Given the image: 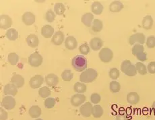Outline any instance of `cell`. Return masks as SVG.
<instances>
[{"mask_svg": "<svg viewBox=\"0 0 155 120\" xmlns=\"http://www.w3.org/2000/svg\"><path fill=\"white\" fill-rule=\"evenodd\" d=\"M71 65L76 71L84 72L87 68L88 62L83 55H77L71 60Z\"/></svg>", "mask_w": 155, "mask_h": 120, "instance_id": "obj_1", "label": "cell"}, {"mask_svg": "<svg viewBox=\"0 0 155 120\" xmlns=\"http://www.w3.org/2000/svg\"><path fill=\"white\" fill-rule=\"evenodd\" d=\"M98 72L94 69H86L80 76V82L83 83H91L97 79Z\"/></svg>", "mask_w": 155, "mask_h": 120, "instance_id": "obj_2", "label": "cell"}, {"mask_svg": "<svg viewBox=\"0 0 155 120\" xmlns=\"http://www.w3.org/2000/svg\"><path fill=\"white\" fill-rule=\"evenodd\" d=\"M121 70L122 71V72H124L127 76L130 77L136 76V74L138 73L135 65H134L130 60H124L121 63Z\"/></svg>", "mask_w": 155, "mask_h": 120, "instance_id": "obj_3", "label": "cell"}, {"mask_svg": "<svg viewBox=\"0 0 155 120\" xmlns=\"http://www.w3.org/2000/svg\"><path fill=\"white\" fill-rule=\"evenodd\" d=\"M99 59L103 63H109L113 58V51L107 47H104L101 49L99 53Z\"/></svg>", "mask_w": 155, "mask_h": 120, "instance_id": "obj_4", "label": "cell"}, {"mask_svg": "<svg viewBox=\"0 0 155 120\" xmlns=\"http://www.w3.org/2000/svg\"><path fill=\"white\" fill-rule=\"evenodd\" d=\"M43 57L39 53H34L28 57V64L32 67L37 68L43 64Z\"/></svg>", "mask_w": 155, "mask_h": 120, "instance_id": "obj_5", "label": "cell"}, {"mask_svg": "<svg viewBox=\"0 0 155 120\" xmlns=\"http://www.w3.org/2000/svg\"><path fill=\"white\" fill-rule=\"evenodd\" d=\"M146 42L145 35L142 32H137V33L131 35L129 38V43L131 45H134L135 44H144Z\"/></svg>", "mask_w": 155, "mask_h": 120, "instance_id": "obj_6", "label": "cell"}, {"mask_svg": "<svg viewBox=\"0 0 155 120\" xmlns=\"http://www.w3.org/2000/svg\"><path fill=\"white\" fill-rule=\"evenodd\" d=\"M16 102L12 96H5L3 98L1 105L7 110H12L16 106Z\"/></svg>", "mask_w": 155, "mask_h": 120, "instance_id": "obj_7", "label": "cell"}, {"mask_svg": "<svg viewBox=\"0 0 155 120\" xmlns=\"http://www.w3.org/2000/svg\"><path fill=\"white\" fill-rule=\"evenodd\" d=\"M44 82V78L41 75H35L32 78H31L29 81V85L31 87V88L36 89L42 86Z\"/></svg>", "mask_w": 155, "mask_h": 120, "instance_id": "obj_8", "label": "cell"}, {"mask_svg": "<svg viewBox=\"0 0 155 120\" xmlns=\"http://www.w3.org/2000/svg\"><path fill=\"white\" fill-rule=\"evenodd\" d=\"M92 105L90 102H86V103L82 105L81 107H80V113L81 115L85 118H88L92 115Z\"/></svg>", "mask_w": 155, "mask_h": 120, "instance_id": "obj_9", "label": "cell"}, {"mask_svg": "<svg viewBox=\"0 0 155 120\" xmlns=\"http://www.w3.org/2000/svg\"><path fill=\"white\" fill-rule=\"evenodd\" d=\"M86 101V97L83 94H75L71 97V104L74 107H79L84 104Z\"/></svg>", "mask_w": 155, "mask_h": 120, "instance_id": "obj_10", "label": "cell"}, {"mask_svg": "<svg viewBox=\"0 0 155 120\" xmlns=\"http://www.w3.org/2000/svg\"><path fill=\"white\" fill-rule=\"evenodd\" d=\"M12 25V20L8 15H2L0 16V27L3 30L10 28Z\"/></svg>", "mask_w": 155, "mask_h": 120, "instance_id": "obj_11", "label": "cell"}, {"mask_svg": "<svg viewBox=\"0 0 155 120\" xmlns=\"http://www.w3.org/2000/svg\"><path fill=\"white\" fill-rule=\"evenodd\" d=\"M22 22L25 25L31 26L35 23L36 17L33 13L31 12H26L22 15Z\"/></svg>", "mask_w": 155, "mask_h": 120, "instance_id": "obj_12", "label": "cell"}, {"mask_svg": "<svg viewBox=\"0 0 155 120\" xmlns=\"http://www.w3.org/2000/svg\"><path fill=\"white\" fill-rule=\"evenodd\" d=\"M103 45V42L99 37H94L92 38L90 42H89V46H90L91 49L94 51V52L101 49Z\"/></svg>", "mask_w": 155, "mask_h": 120, "instance_id": "obj_13", "label": "cell"}, {"mask_svg": "<svg viewBox=\"0 0 155 120\" xmlns=\"http://www.w3.org/2000/svg\"><path fill=\"white\" fill-rule=\"evenodd\" d=\"M65 39V35L61 31H57L52 37V43L55 45L59 46L63 43Z\"/></svg>", "mask_w": 155, "mask_h": 120, "instance_id": "obj_14", "label": "cell"}, {"mask_svg": "<svg viewBox=\"0 0 155 120\" xmlns=\"http://www.w3.org/2000/svg\"><path fill=\"white\" fill-rule=\"evenodd\" d=\"M65 46L68 50L75 49L78 46V42L75 37L69 36L65 40Z\"/></svg>", "mask_w": 155, "mask_h": 120, "instance_id": "obj_15", "label": "cell"}, {"mask_svg": "<svg viewBox=\"0 0 155 120\" xmlns=\"http://www.w3.org/2000/svg\"><path fill=\"white\" fill-rule=\"evenodd\" d=\"M18 92V88L12 83L7 84L4 88V93L7 96H16Z\"/></svg>", "mask_w": 155, "mask_h": 120, "instance_id": "obj_16", "label": "cell"}, {"mask_svg": "<svg viewBox=\"0 0 155 120\" xmlns=\"http://www.w3.org/2000/svg\"><path fill=\"white\" fill-rule=\"evenodd\" d=\"M45 82L49 86L55 87L59 82V78L54 74H49L45 77Z\"/></svg>", "mask_w": 155, "mask_h": 120, "instance_id": "obj_17", "label": "cell"}, {"mask_svg": "<svg viewBox=\"0 0 155 120\" xmlns=\"http://www.w3.org/2000/svg\"><path fill=\"white\" fill-rule=\"evenodd\" d=\"M11 83L16 86L17 88H21L25 84V79L20 74H14V76L11 78L10 80Z\"/></svg>", "mask_w": 155, "mask_h": 120, "instance_id": "obj_18", "label": "cell"}, {"mask_svg": "<svg viewBox=\"0 0 155 120\" xmlns=\"http://www.w3.org/2000/svg\"><path fill=\"white\" fill-rule=\"evenodd\" d=\"M26 43L28 45L32 48H35L38 45L39 43V40H38V37L35 34L29 35L26 38Z\"/></svg>", "mask_w": 155, "mask_h": 120, "instance_id": "obj_19", "label": "cell"}, {"mask_svg": "<svg viewBox=\"0 0 155 120\" xmlns=\"http://www.w3.org/2000/svg\"><path fill=\"white\" fill-rule=\"evenodd\" d=\"M54 28L51 25H45L41 28V35L45 38H51L53 36Z\"/></svg>", "mask_w": 155, "mask_h": 120, "instance_id": "obj_20", "label": "cell"}, {"mask_svg": "<svg viewBox=\"0 0 155 120\" xmlns=\"http://www.w3.org/2000/svg\"><path fill=\"white\" fill-rule=\"evenodd\" d=\"M124 8V5L120 1H113L109 5V10L113 13H117Z\"/></svg>", "mask_w": 155, "mask_h": 120, "instance_id": "obj_21", "label": "cell"}, {"mask_svg": "<svg viewBox=\"0 0 155 120\" xmlns=\"http://www.w3.org/2000/svg\"><path fill=\"white\" fill-rule=\"evenodd\" d=\"M127 101L131 105H136L140 101V96L136 92H131L127 95Z\"/></svg>", "mask_w": 155, "mask_h": 120, "instance_id": "obj_22", "label": "cell"}, {"mask_svg": "<svg viewBox=\"0 0 155 120\" xmlns=\"http://www.w3.org/2000/svg\"><path fill=\"white\" fill-rule=\"evenodd\" d=\"M94 20V16L92 13H86L81 18V21L84 25L87 27H91Z\"/></svg>", "mask_w": 155, "mask_h": 120, "instance_id": "obj_23", "label": "cell"}, {"mask_svg": "<svg viewBox=\"0 0 155 120\" xmlns=\"http://www.w3.org/2000/svg\"><path fill=\"white\" fill-rule=\"evenodd\" d=\"M153 22L154 21L152 16H149V15H147V16H146L142 20V25L143 28H144L145 30L151 29L153 25Z\"/></svg>", "mask_w": 155, "mask_h": 120, "instance_id": "obj_24", "label": "cell"}, {"mask_svg": "<svg viewBox=\"0 0 155 120\" xmlns=\"http://www.w3.org/2000/svg\"><path fill=\"white\" fill-rule=\"evenodd\" d=\"M92 13L96 15L102 14L103 10V5L99 2H94L91 5Z\"/></svg>", "mask_w": 155, "mask_h": 120, "instance_id": "obj_25", "label": "cell"}, {"mask_svg": "<svg viewBox=\"0 0 155 120\" xmlns=\"http://www.w3.org/2000/svg\"><path fill=\"white\" fill-rule=\"evenodd\" d=\"M41 109L37 105L32 106L29 109V115L32 118H38L41 115Z\"/></svg>", "mask_w": 155, "mask_h": 120, "instance_id": "obj_26", "label": "cell"}, {"mask_svg": "<svg viewBox=\"0 0 155 120\" xmlns=\"http://www.w3.org/2000/svg\"><path fill=\"white\" fill-rule=\"evenodd\" d=\"M103 24L102 21L99 19H94L91 26V28L92 31L95 32H100L103 30Z\"/></svg>", "mask_w": 155, "mask_h": 120, "instance_id": "obj_27", "label": "cell"}, {"mask_svg": "<svg viewBox=\"0 0 155 120\" xmlns=\"http://www.w3.org/2000/svg\"><path fill=\"white\" fill-rule=\"evenodd\" d=\"M103 115V107L99 105H94L92 107V115L95 118H99Z\"/></svg>", "mask_w": 155, "mask_h": 120, "instance_id": "obj_28", "label": "cell"}, {"mask_svg": "<svg viewBox=\"0 0 155 120\" xmlns=\"http://www.w3.org/2000/svg\"><path fill=\"white\" fill-rule=\"evenodd\" d=\"M5 37L10 41H15L16 40L18 37V32L14 28L8 29L6 33H5Z\"/></svg>", "mask_w": 155, "mask_h": 120, "instance_id": "obj_29", "label": "cell"}, {"mask_svg": "<svg viewBox=\"0 0 155 120\" xmlns=\"http://www.w3.org/2000/svg\"><path fill=\"white\" fill-rule=\"evenodd\" d=\"M86 87L84 83H80L78 82L75 83V85L74 86V90L76 93L78 94H83L86 91Z\"/></svg>", "mask_w": 155, "mask_h": 120, "instance_id": "obj_30", "label": "cell"}, {"mask_svg": "<svg viewBox=\"0 0 155 120\" xmlns=\"http://www.w3.org/2000/svg\"><path fill=\"white\" fill-rule=\"evenodd\" d=\"M65 11V5L62 4V3L58 2L56 3L54 5V12L57 15L59 16H61L63 15Z\"/></svg>", "mask_w": 155, "mask_h": 120, "instance_id": "obj_31", "label": "cell"}, {"mask_svg": "<svg viewBox=\"0 0 155 120\" xmlns=\"http://www.w3.org/2000/svg\"><path fill=\"white\" fill-rule=\"evenodd\" d=\"M137 72H138L141 75H146L147 74V68L146 65L142 62H137L135 65Z\"/></svg>", "mask_w": 155, "mask_h": 120, "instance_id": "obj_32", "label": "cell"}, {"mask_svg": "<svg viewBox=\"0 0 155 120\" xmlns=\"http://www.w3.org/2000/svg\"><path fill=\"white\" fill-rule=\"evenodd\" d=\"M132 54L134 56H137L139 54L144 53V47L142 45L135 44L132 47Z\"/></svg>", "mask_w": 155, "mask_h": 120, "instance_id": "obj_33", "label": "cell"}, {"mask_svg": "<svg viewBox=\"0 0 155 120\" xmlns=\"http://www.w3.org/2000/svg\"><path fill=\"white\" fill-rule=\"evenodd\" d=\"M109 89L111 92L113 93H116L120 91L121 89V85L120 84L115 80H113L112 82H110L109 85Z\"/></svg>", "mask_w": 155, "mask_h": 120, "instance_id": "obj_34", "label": "cell"}, {"mask_svg": "<svg viewBox=\"0 0 155 120\" xmlns=\"http://www.w3.org/2000/svg\"><path fill=\"white\" fill-rule=\"evenodd\" d=\"M8 61L11 65H15L17 64V63L19 61V56L15 53H11L8 55Z\"/></svg>", "mask_w": 155, "mask_h": 120, "instance_id": "obj_35", "label": "cell"}, {"mask_svg": "<svg viewBox=\"0 0 155 120\" xmlns=\"http://www.w3.org/2000/svg\"><path fill=\"white\" fill-rule=\"evenodd\" d=\"M38 94L41 97L43 98H48L51 95V91L47 86H43L38 90Z\"/></svg>", "mask_w": 155, "mask_h": 120, "instance_id": "obj_36", "label": "cell"}, {"mask_svg": "<svg viewBox=\"0 0 155 120\" xmlns=\"http://www.w3.org/2000/svg\"><path fill=\"white\" fill-rule=\"evenodd\" d=\"M61 78H62V79H63V80L66 81V82H68V81H70V80H72V78H73V73L71 72V70H65L63 72H62Z\"/></svg>", "mask_w": 155, "mask_h": 120, "instance_id": "obj_37", "label": "cell"}, {"mask_svg": "<svg viewBox=\"0 0 155 120\" xmlns=\"http://www.w3.org/2000/svg\"><path fill=\"white\" fill-rule=\"evenodd\" d=\"M55 98H51V97H49V98H47V99L45 100L44 101V105L47 109H52L55 107Z\"/></svg>", "mask_w": 155, "mask_h": 120, "instance_id": "obj_38", "label": "cell"}, {"mask_svg": "<svg viewBox=\"0 0 155 120\" xmlns=\"http://www.w3.org/2000/svg\"><path fill=\"white\" fill-rule=\"evenodd\" d=\"M120 71L117 68H113L111 70H109V76L110 78H111L112 80H117L119 77H120Z\"/></svg>", "mask_w": 155, "mask_h": 120, "instance_id": "obj_39", "label": "cell"}, {"mask_svg": "<svg viewBox=\"0 0 155 120\" xmlns=\"http://www.w3.org/2000/svg\"><path fill=\"white\" fill-rule=\"evenodd\" d=\"M56 15L54 12H53L52 10H47L45 14V19L49 22H53L55 20Z\"/></svg>", "mask_w": 155, "mask_h": 120, "instance_id": "obj_40", "label": "cell"}, {"mask_svg": "<svg viewBox=\"0 0 155 120\" xmlns=\"http://www.w3.org/2000/svg\"><path fill=\"white\" fill-rule=\"evenodd\" d=\"M79 51L80 52L82 53V55H88L90 52L91 49H90V46L88 45L87 43H83L82 45L80 46L79 47Z\"/></svg>", "mask_w": 155, "mask_h": 120, "instance_id": "obj_41", "label": "cell"}, {"mask_svg": "<svg viewBox=\"0 0 155 120\" xmlns=\"http://www.w3.org/2000/svg\"><path fill=\"white\" fill-rule=\"evenodd\" d=\"M146 45L149 49H153L155 47V37L154 36H150L147 38L146 41Z\"/></svg>", "mask_w": 155, "mask_h": 120, "instance_id": "obj_42", "label": "cell"}, {"mask_svg": "<svg viewBox=\"0 0 155 120\" xmlns=\"http://www.w3.org/2000/svg\"><path fill=\"white\" fill-rule=\"evenodd\" d=\"M101 99V97L99 94L98 93H92L91 96V101L92 102V103L97 105L98 103H100Z\"/></svg>", "mask_w": 155, "mask_h": 120, "instance_id": "obj_43", "label": "cell"}, {"mask_svg": "<svg viewBox=\"0 0 155 120\" xmlns=\"http://www.w3.org/2000/svg\"><path fill=\"white\" fill-rule=\"evenodd\" d=\"M147 70L150 74H155V62H151L148 64Z\"/></svg>", "mask_w": 155, "mask_h": 120, "instance_id": "obj_44", "label": "cell"}, {"mask_svg": "<svg viewBox=\"0 0 155 120\" xmlns=\"http://www.w3.org/2000/svg\"><path fill=\"white\" fill-rule=\"evenodd\" d=\"M0 119L1 120H6L8 119V113L2 107L0 109Z\"/></svg>", "mask_w": 155, "mask_h": 120, "instance_id": "obj_45", "label": "cell"}, {"mask_svg": "<svg viewBox=\"0 0 155 120\" xmlns=\"http://www.w3.org/2000/svg\"><path fill=\"white\" fill-rule=\"evenodd\" d=\"M136 57V58L140 62H144L147 59V54L146 52L142 53L141 54H139V55H138Z\"/></svg>", "mask_w": 155, "mask_h": 120, "instance_id": "obj_46", "label": "cell"}, {"mask_svg": "<svg viewBox=\"0 0 155 120\" xmlns=\"http://www.w3.org/2000/svg\"><path fill=\"white\" fill-rule=\"evenodd\" d=\"M116 120H127V117L124 114H119L116 116Z\"/></svg>", "mask_w": 155, "mask_h": 120, "instance_id": "obj_47", "label": "cell"}, {"mask_svg": "<svg viewBox=\"0 0 155 120\" xmlns=\"http://www.w3.org/2000/svg\"><path fill=\"white\" fill-rule=\"evenodd\" d=\"M153 109H154V112H155V103H154V104H153Z\"/></svg>", "mask_w": 155, "mask_h": 120, "instance_id": "obj_48", "label": "cell"}, {"mask_svg": "<svg viewBox=\"0 0 155 120\" xmlns=\"http://www.w3.org/2000/svg\"><path fill=\"white\" fill-rule=\"evenodd\" d=\"M35 120H43V119H39V118H38V119H36Z\"/></svg>", "mask_w": 155, "mask_h": 120, "instance_id": "obj_49", "label": "cell"}]
</instances>
